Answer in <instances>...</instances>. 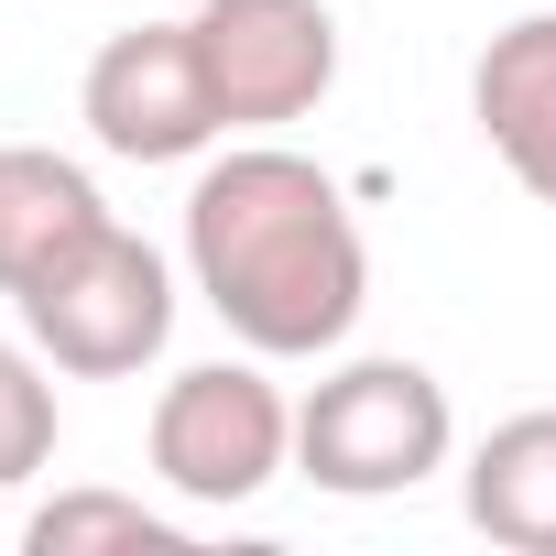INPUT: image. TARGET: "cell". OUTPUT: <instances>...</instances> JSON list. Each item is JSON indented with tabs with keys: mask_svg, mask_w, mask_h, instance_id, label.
<instances>
[{
	"mask_svg": "<svg viewBox=\"0 0 556 556\" xmlns=\"http://www.w3.org/2000/svg\"><path fill=\"white\" fill-rule=\"evenodd\" d=\"M186 273L262 361H328L371 306V251L339 175L285 142H240L186 186Z\"/></svg>",
	"mask_w": 556,
	"mask_h": 556,
	"instance_id": "1",
	"label": "cell"
},
{
	"mask_svg": "<svg viewBox=\"0 0 556 556\" xmlns=\"http://www.w3.org/2000/svg\"><path fill=\"white\" fill-rule=\"evenodd\" d=\"M447 447H458V415L426 361H339L295 404V469L339 502H393L426 469H447Z\"/></svg>",
	"mask_w": 556,
	"mask_h": 556,
	"instance_id": "2",
	"label": "cell"
},
{
	"mask_svg": "<svg viewBox=\"0 0 556 556\" xmlns=\"http://www.w3.org/2000/svg\"><path fill=\"white\" fill-rule=\"evenodd\" d=\"M23 306V339L66 371V382H131L164 361L175 339V273L153 240H131L121 218L88 229L55 273H34V285L12 295Z\"/></svg>",
	"mask_w": 556,
	"mask_h": 556,
	"instance_id": "3",
	"label": "cell"
},
{
	"mask_svg": "<svg viewBox=\"0 0 556 556\" xmlns=\"http://www.w3.org/2000/svg\"><path fill=\"white\" fill-rule=\"evenodd\" d=\"M142 447H153V480L186 513H240L295 469V404L262 382V350L251 361H197L153 393Z\"/></svg>",
	"mask_w": 556,
	"mask_h": 556,
	"instance_id": "4",
	"label": "cell"
},
{
	"mask_svg": "<svg viewBox=\"0 0 556 556\" xmlns=\"http://www.w3.org/2000/svg\"><path fill=\"white\" fill-rule=\"evenodd\" d=\"M197 66L229 131H285L339 88V12L328 0H197Z\"/></svg>",
	"mask_w": 556,
	"mask_h": 556,
	"instance_id": "5",
	"label": "cell"
},
{
	"mask_svg": "<svg viewBox=\"0 0 556 556\" xmlns=\"http://www.w3.org/2000/svg\"><path fill=\"white\" fill-rule=\"evenodd\" d=\"M77 121L110 164H197L229 121L207 99V66H197V34L186 23H131L88 55L77 77Z\"/></svg>",
	"mask_w": 556,
	"mask_h": 556,
	"instance_id": "6",
	"label": "cell"
},
{
	"mask_svg": "<svg viewBox=\"0 0 556 556\" xmlns=\"http://www.w3.org/2000/svg\"><path fill=\"white\" fill-rule=\"evenodd\" d=\"M469 121H480V142L502 153V175L556 207V0L523 12V23H502V34L480 45V66H469Z\"/></svg>",
	"mask_w": 556,
	"mask_h": 556,
	"instance_id": "7",
	"label": "cell"
},
{
	"mask_svg": "<svg viewBox=\"0 0 556 556\" xmlns=\"http://www.w3.org/2000/svg\"><path fill=\"white\" fill-rule=\"evenodd\" d=\"M88 229H110V197H99L88 164H66L45 142H0V295L55 273Z\"/></svg>",
	"mask_w": 556,
	"mask_h": 556,
	"instance_id": "8",
	"label": "cell"
},
{
	"mask_svg": "<svg viewBox=\"0 0 556 556\" xmlns=\"http://www.w3.org/2000/svg\"><path fill=\"white\" fill-rule=\"evenodd\" d=\"M469 523L513 556H556V404L502 415L469 447Z\"/></svg>",
	"mask_w": 556,
	"mask_h": 556,
	"instance_id": "9",
	"label": "cell"
},
{
	"mask_svg": "<svg viewBox=\"0 0 556 556\" xmlns=\"http://www.w3.org/2000/svg\"><path fill=\"white\" fill-rule=\"evenodd\" d=\"M34 556H77V545H186L175 513H153L142 491H55L34 523H23Z\"/></svg>",
	"mask_w": 556,
	"mask_h": 556,
	"instance_id": "10",
	"label": "cell"
},
{
	"mask_svg": "<svg viewBox=\"0 0 556 556\" xmlns=\"http://www.w3.org/2000/svg\"><path fill=\"white\" fill-rule=\"evenodd\" d=\"M34 469H55V361L0 339V491H23Z\"/></svg>",
	"mask_w": 556,
	"mask_h": 556,
	"instance_id": "11",
	"label": "cell"
}]
</instances>
